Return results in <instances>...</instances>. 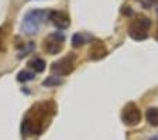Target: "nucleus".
I'll return each mask as SVG.
<instances>
[{
    "label": "nucleus",
    "mask_w": 158,
    "mask_h": 140,
    "mask_svg": "<svg viewBox=\"0 0 158 140\" xmlns=\"http://www.w3.org/2000/svg\"><path fill=\"white\" fill-rule=\"evenodd\" d=\"M49 104H37L30 109L27 116L24 117L21 123V133L24 134H34L40 133L44 129L47 119V106Z\"/></svg>",
    "instance_id": "f257e3e1"
},
{
    "label": "nucleus",
    "mask_w": 158,
    "mask_h": 140,
    "mask_svg": "<svg viewBox=\"0 0 158 140\" xmlns=\"http://www.w3.org/2000/svg\"><path fill=\"white\" fill-rule=\"evenodd\" d=\"M48 10H43V9H34L26 13L21 23V31L27 36H33L40 30V27L44 21L48 19Z\"/></svg>",
    "instance_id": "f03ea898"
},
{
    "label": "nucleus",
    "mask_w": 158,
    "mask_h": 140,
    "mask_svg": "<svg viewBox=\"0 0 158 140\" xmlns=\"http://www.w3.org/2000/svg\"><path fill=\"white\" fill-rule=\"evenodd\" d=\"M151 28V19L143 16V14H137L131 20V23L128 24L127 33L135 41H143L148 38V31Z\"/></svg>",
    "instance_id": "7ed1b4c3"
},
{
    "label": "nucleus",
    "mask_w": 158,
    "mask_h": 140,
    "mask_svg": "<svg viewBox=\"0 0 158 140\" xmlns=\"http://www.w3.org/2000/svg\"><path fill=\"white\" fill-rule=\"evenodd\" d=\"M64 43H65V37L61 31H55V33L47 36L44 38L43 43V50L49 55H55V54L61 53L64 48Z\"/></svg>",
    "instance_id": "20e7f679"
},
{
    "label": "nucleus",
    "mask_w": 158,
    "mask_h": 140,
    "mask_svg": "<svg viewBox=\"0 0 158 140\" xmlns=\"http://www.w3.org/2000/svg\"><path fill=\"white\" fill-rule=\"evenodd\" d=\"M122 122L126 126H137L141 122V110L134 102H128L122 110Z\"/></svg>",
    "instance_id": "39448f33"
},
{
    "label": "nucleus",
    "mask_w": 158,
    "mask_h": 140,
    "mask_svg": "<svg viewBox=\"0 0 158 140\" xmlns=\"http://www.w3.org/2000/svg\"><path fill=\"white\" fill-rule=\"evenodd\" d=\"M73 70H75V55L73 54L55 61L51 65V71H52V74H56V77L69 75V74L73 72Z\"/></svg>",
    "instance_id": "423d86ee"
},
{
    "label": "nucleus",
    "mask_w": 158,
    "mask_h": 140,
    "mask_svg": "<svg viewBox=\"0 0 158 140\" xmlns=\"http://www.w3.org/2000/svg\"><path fill=\"white\" fill-rule=\"evenodd\" d=\"M48 19L51 20V23H52L56 28H59V30H66V28L71 26L69 14L65 13V11H61V10L49 11Z\"/></svg>",
    "instance_id": "0eeeda50"
},
{
    "label": "nucleus",
    "mask_w": 158,
    "mask_h": 140,
    "mask_svg": "<svg viewBox=\"0 0 158 140\" xmlns=\"http://www.w3.org/2000/svg\"><path fill=\"white\" fill-rule=\"evenodd\" d=\"M106 54H107V48H106L103 41L95 40L90 44V48H89V58H90V60L98 61V60H100V58L106 57Z\"/></svg>",
    "instance_id": "6e6552de"
},
{
    "label": "nucleus",
    "mask_w": 158,
    "mask_h": 140,
    "mask_svg": "<svg viewBox=\"0 0 158 140\" xmlns=\"http://www.w3.org/2000/svg\"><path fill=\"white\" fill-rule=\"evenodd\" d=\"M145 119L151 126H158V108H148L145 112Z\"/></svg>",
    "instance_id": "1a4fd4ad"
},
{
    "label": "nucleus",
    "mask_w": 158,
    "mask_h": 140,
    "mask_svg": "<svg viewBox=\"0 0 158 140\" xmlns=\"http://www.w3.org/2000/svg\"><path fill=\"white\" fill-rule=\"evenodd\" d=\"M28 67L34 70V72H43L45 70V61L41 60V58H34L28 62Z\"/></svg>",
    "instance_id": "9d476101"
},
{
    "label": "nucleus",
    "mask_w": 158,
    "mask_h": 140,
    "mask_svg": "<svg viewBox=\"0 0 158 140\" xmlns=\"http://www.w3.org/2000/svg\"><path fill=\"white\" fill-rule=\"evenodd\" d=\"M62 83H64L62 78L52 75V77H48L47 79H44L43 85L44 87H58V85H62Z\"/></svg>",
    "instance_id": "9b49d317"
},
{
    "label": "nucleus",
    "mask_w": 158,
    "mask_h": 140,
    "mask_svg": "<svg viewBox=\"0 0 158 140\" xmlns=\"http://www.w3.org/2000/svg\"><path fill=\"white\" fill-rule=\"evenodd\" d=\"M86 38H88V37H86L85 34H81V33L73 34V37H72V45L75 47V48H78V47H82L83 44L86 43Z\"/></svg>",
    "instance_id": "f8f14e48"
},
{
    "label": "nucleus",
    "mask_w": 158,
    "mask_h": 140,
    "mask_svg": "<svg viewBox=\"0 0 158 140\" xmlns=\"http://www.w3.org/2000/svg\"><path fill=\"white\" fill-rule=\"evenodd\" d=\"M34 72H30V71H20L19 75H17V79L20 82H27V81H33L34 79Z\"/></svg>",
    "instance_id": "ddd939ff"
},
{
    "label": "nucleus",
    "mask_w": 158,
    "mask_h": 140,
    "mask_svg": "<svg viewBox=\"0 0 158 140\" xmlns=\"http://www.w3.org/2000/svg\"><path fill=\"white\" fill-rule=\"evenodd\" d=\"M7 28H9V26H7V24H4V26L0 27V50H3V48H4V44H6Z\"/></svg>",
    "instance_id": "4468645a"
},
{
    "label": "nucleus",
    "mask_w": 158,
    "mask_h": 140,
    "mask_svg": "<svg viewBox=\"0 0 158 140\" xmlns=\"http://www.w3.org/2000/svg\"><path fill=\"white\" fill-rule=\"evenodd\" d=\"M138 3L141 4L143 7H144V9H150V7L152 6V4L155 3V2H157V0H137Z\"/></svg>",
    "instance_id": "2eb2a0df"
},
{
    "label": "nucleus",
    "mask_w": 158,
    "mask_h": 140,
    "mask_svg": "<svg viewBox=\"0 0 158 140\" xmlns=\"http://www.w3.org/2000/svg\"><path fill=\"white\" fill-rule=\"evenodd\" d=\"M122 13H123V14H126V16H131V14H133V11L130 10V7H127V6H126V7H123Z\"/></svg>",
    "instance_id": "dca6fc26"
},
{
    "label": "nucleus",
    "mask_w": 158,
    "mask_h": 140,
    "mask_svg": "<svg viewBox=\"0 0 158 140\" xmlns=\"http://www.w3.org/2000/svg\"><path fill=\"white\" fill-rule=\"evenodd\" d=\"M155 40L158 41V27H157V34H155Z\"/></svg>",
    "instance_id": "f3484780"
},
{
    "label": "nucleus",
    "mask_w": 158,
    "mask_h": 140,
    "mask_svg": "<svg viewBox=\"0 0 158 140\" xmlns=\"http://www.w3.org/2000/svg\"><path fill=\"white\" fill-rule=\"evenodd\" d=\"M150 140H158V136H155V137H151Z\"/></svg>",
    "instance_id": "a211bd4d"
},
{
    "label": "nucleus",
    "mask_w": 158,
    "mask_h": 140,
    "mask_svg": "<svg viewBox=\"0 0 158 140\" xmlns=\"http://www.w3.org/2000/svg\"><path fill=\"white\" fill-rule=\"evenodd\" d=\"M157 2H158V0H157Z\"/></svg>",
    "instance_id": "6ab92c4d"
}]
</instances>
